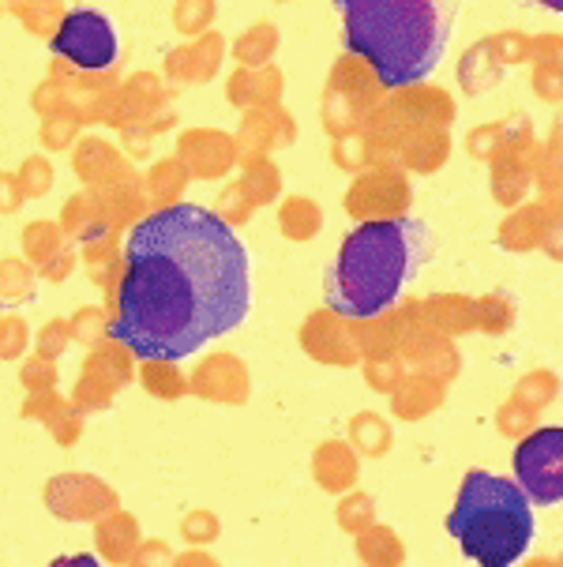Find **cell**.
<instances>
[{
    "mask_svg": "<svg viewBox=\"0 0 563 567\" xmlns=\"http://www.w3.org/2000/svg\"><path fill=\"white\" fill-rule=\"evenodd\" d=\"M447 534L462 545L470 560H477V567H514L533 545L538 523L519 482L473 470L458 488Z\"/></svg>",
    "mask_w": 563,
    "mask_h": 567,
    "instance_id": "obj_4",
    "label": "cell"
},
{
    "mask_svg": "<svg viewBox=\"0 0 563 567\" xmlns=\"http://www.w3.org/2000/svg\"><path fill=\"white\" fill-rule=\"evenodd\" d=\"M53 53L80 72H110L121 56V34L110 16L94 8H72L53 31Z\"/></svg>",
    "mask_w": 563,
    "mask_h": 567,
    "instance_id": "obj_5",
    "label": "cell"
},
{
    "mask_svg": "<svg viewBox=\"0 0 563 567\" xmlns=\"http://www.w3.org/2000/svg\"><path fill=\"white\" fill-rule=\"evenodd\" d=\"M0 286H4L8 293H27V286L31 282H27V275H19L12 264H4L0 267Z\"/></svg>",
    "mask_w": 563,
    "mask_h": 567,
    "instance_id": "obj_7",
    "label": "cell"
},
{
    "mask_svg": "<svg viewBox=\"0 0 563 567\" xmlns=\"http://www.w3.org/2000/svg\"><path fill=\"white\" fill-rule=\"evenodd\" d=\"M50 567H102L94 556H87V553H80V556H64V560H56V564H50Z\"/></svg>",
    "mask_w": 563,
    "mask_h": 567,
    "instance_id": "obj_9",
    "label": "cell"
},
{
    "mask_svg": "<svg viewBox=\"0 0 563 567\" xmlns=\"http://www.w3.org/2000/svg\"><path fill=\"white\" fill-rule=\"evenodd\" d=\"M252 316V256L222 215L174 204L124 245L110 339L143 361H188Z\"/></svg>",
    "mask_w": 563,
    "mask_h": 567,
    "instance_id": "obj_1",
    "label": "cell"
},
{
    "mask_svg": "<svg viewBox=\"0 0 563 567\" xmlns=\"http://www.w3.org/2000/svg\"><path fill=\"white\" fill-rule=\"evenodd\" d=\"M27 188L31 192H42L45 188V169H42V162H27Z\"/></svg>",
    "mask_w": 563,
    "mask_h": 567,
    "instance_id": "obj_8",
    "label": "cell"
},
{
    "mask_svg": "<svg viewBox=\"0 0 563 567\" xmlns=\"http://www.w3.org/2000/svg\"><path fill=\"white\" fill-rule=\"evenodd\" d=\"M432 252V237L417 218H379L365 223L342 241L331 267L327 305L350 320H376L395 309Z\"/></svg>",
    "mask_w": 563,
    "mask_h": 567,
    "instance_id": "obj_3",
    "label": "cell"
},
{
    "mask_svg": "<svg viewBox=\"0 0 563 567\" xmlns=\"http://www.w3.org/2000/svg\"><path fill=\"white\" fill-rule=\"evenodd\" d=\"M514 474L530 504L552 507L563 499V429H541L514 451Z\"/></svg>",
    "mask_w": 563,
    "mask_h": 567,
    "instance_id": "obj_6",
    "label": "cell"
},
{
    "mask_svg": "<svg viewBox=\"0 0 563 567\" xmlns=\"http://www.w3.org/2000/svg\"><path fill=\"white\" fill-rule=\"evenodd\" d=\"M533 4L549 8V12H563V0H533Z\"/></svg>",
    "mask_w": 563,
    "mask_h": 567,
    "instance_id": "obj_10",
    "label": "cell"
},
{
    "mask_svg": "<svg viewBox=\"0 0 563 567\" xmlns=\"http://www.w3.org/2000/svg\"><path fill=\"white\" fill-rule=\"evenodd\" d=\"M346 45L365 56L379 83H425L451 50L447 0H335Z\"/></svg>",
    "mask_w": 563,
    "mask_h": 567,
    "instance_id": "obj_2",
    "label": "cell"
}]
</instances>
